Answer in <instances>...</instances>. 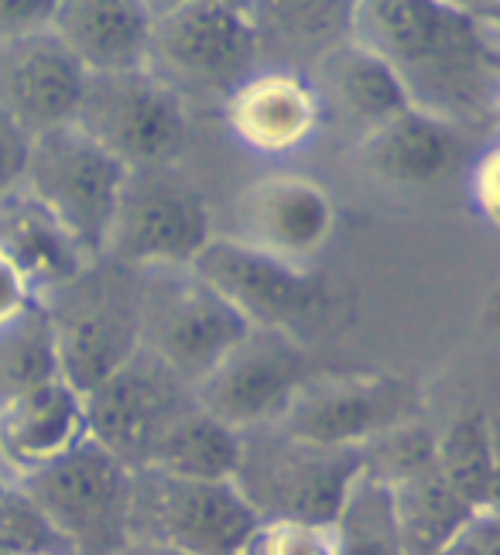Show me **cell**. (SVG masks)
Returning <instances> with one entry per match:
<instances>
[{"mask_svg":"<svg viewBox=\"0 0 500 555\" xmlns=\"http://www.w3.org/2000/svg\"><path fill=\"white\" fill-rule=\"evenodd\" d=\"M354 38L401 79L411 106L460 127L497 124L500 49L456 0H357Z\"/></svg>","mask_w":500,"mask_h":555,"instance_id":"6da1fadb","label":"cell"},{"mask_svg":"<svg viewBox=\"0 0 500 555\" xmlns=\"http://www.w3.org/2000/svg\"><path fill=\"white\" fill-rule=\"evenodd\" d=\"M144 69L176 90L189 111H223V103L260 69L244 0H176L158 8Z\"/></svg>","mask_w":500,"mask_h":555,"instance_id":"7a4b0ae2","label":"cell"},{"mask_svg":"<svg viewBox=\"0 0 500 555\" xmlns=\"http://www.w3.org/2000/svg\"><path fill=\"white\" fill-rule=\"evenodd\" d=\"M59 374L90 391L141 347V271L114 258L86 261L41 295Z\"/></svg>","mask_w":500,"mask_h":555,"instance_id":"3957f363","label":"cell"},{"mask_svg":"<svg viewBox=\"0 0 500 555\" xmlns=\"http://www.w3.org/2000/svg\"><path fill=\"white\" fill-rule=\"evenodd\" d=\"M360 469L357 446L306 439L281 422H268L241 433L233 483L260 521L330 528Z\"/></svg>","mask_w":500,"mask_h":555,"instance_id":"277c9868","label":"cell"},{"mask_svg":"<svg viewBox=\"0 0 500 555\" xmlns=\"http://www.w3.org/2000/svg\"><path fill=\"white\" fill-rule=\"evenodd\" d=\"M257 521L233 480L176 477L158 466L130 469L127 548L182 555L247 552Z\"/></svg>","mask_w":500,"mask_h":555,"instance_id":"5b68a950","label":"cell"},{"mask_svg":"<svg viewBox=\"0 0 500 555\" xmlns=\"http://www.w3.org/2000/svg\"><path fill=\"white\" fill-rule=\"evenodd\" d=\"M8 483H17L41 507L69 552H127L130 466L93 436Z\"/></svg>","mask_w":500,"mask_h":555,"instance_id":"8992f818","label":"cell"},{"mask_svg":"<svg viewBox=\"0 0 500 555\" xmlns=\"http://www.w3.org/2000/svg\"><path fill=\"white\" fill-rule=\"evenodd\" d=\"M247 326V315L192 264L141 271V347L192 388Z\"/></svg>","mask_w":500,"mask_h":555,"instance_id":"52a82bcc","label":"cell"},{"mask_svg":"<svg viewBox=\"0 0 500 555\" xmlns=\"http://www.w3.org/2000/svg\"><path fill=\"white\" fill-rule=\"evenodd\" d=\"M213 237L209 203L179 162L127 168L103 254L130 268L192 264Z\"/></svg>","mask_w":500,"mask_h":555,"instance_id":"ba28073f","label":"cell"},{"mask_svg":"<svg viewBox=\"0 0 500 555\" xmlns=\"http://www.w3.org/2000/svg\"><path fill=\"white\" fill-rule=\"evenodd\" d=\"M127 168L100 147L79 124L31 138L21 189L69 230V237L100 258L117 209Z\"/></svg>","mask_w":500,"mask_h":555,"instance_id":"9c48e42d","label":"cell"},{"mask_svg":"<svg viewBox=\"0 0 500 555\" xmlns=\"http://www.w3.org/2000/svg\"><path fill=\"white\" fill-rule=\"evenodd\" d=\"M76 124L124 168L179 162L189 141L185 100L144 66L90 73Z\"/></svg>","mask_w":500,"mask_h":555,"instance_id":"30bf717a","label":"cell"},{"mask_svg":"<svg viewBox=\"0 0 500 555\" xmlns=\"http://www.w3.org/2000/svg\"><path fill=\"white\" fill-rule=\"evenodd\" d=\"M192 268L220 288L247 323L285 330L302 344L330 315V288L309 264L278 258L236 237H209Z\"/></svg>","mask_w":500,"mask_h":555,"instance_id":"8fae6325","label":"cell"},{"mask_svg":"<svg viewBox=\"0 0 500 555\" xmlns=\"http://www.w3.org/2000/svg\"><path fill=\"white\" fill-rule=\"evenodd\" d=\"M86 429L120 463L138 469L151 460L168 425L195 404V388L138 347L90 391H82Z\"/></svg>","mask_w":500,"mask_h":555,"instance_id":"7c38bea8","label":"cell"},{"mask_svg":"<svg viewBox=\"0 0 500 555\" xmlns=\"http://www.w3.org/2000/svg\"><path fill=\"white\" fill-rule=\"evenodd\" d=\"M309 353L298 336L251 323L244 336L195 380V401L233 429L268 425L285 415L306 384Z\"/></svg>","mask_w":500,"mask_h":555,"instance_id":"4fadbf2b","label":"cell"},{"mask_svg":"<svg viewBox=\"0 0 500 555\" xmlns=\"http://www.w3.org/2000/svg\"><path fill=\"white\" fill-rule=\"evenodd\" d=\"M419 409L422 395L405 377H309L278 422L306 439L360 450L390 425L419 418Z\"/></svg>","mask_w":500,"mask_h":555,"instance_id":"5bb4252c","label":"cell"},{"mask_svg":"<svg viewBox=\"0 0 500 555\" xmlns=\"http://www.w3.org/2000/svg\"><path fill=\"white\" fill-rule=\"evenodd\" d=\"M90 69L52 31L0 41V111L28 138L76 124Z\"/></svg>","mask_w":500,"mask_h":555,"instance_id":"9a60e30c","label":"cell"},{"mask_svg":"<svg viewBox=\"0 0 500 555\" xmlns=\"http://www.w3.org/2000/svg\"><path fill=\"white\" fill-rule=\"evenodd\" d=\"M333 233V203L298 176H268L251 182L233 203L230 237L278 258L309 264Z\"/></svg>","mask_w":500,"mask_h":555,"instance_id":"2e32d148","label":"cell"},{"mask_svg":"<svg viewBox=\"0 0 500 555\" xmlns=\"http://www.w3.org/2000/svg\"><path fill=\"white\" fill-rule=\"evenodd\" d=\"M363 168L390 189H439L470 162L466 127L408 106L360 138Z\"/></svg>","mask_w":500,"mask_h":555,"instance_id":"e0dca14e","label":"cell"},{"mask_svg":"<svg viewBox=\"0 0 500 555\" xmlns=\"http://www.w3.org/2000/svg\"><path fill=\"white\" fill-rule=\"evenodd\" d=\"M90 436L82 391L62 374L0 398V480H17Z\"/></svg>","mask_w":500,"mask_h":555,"instance_id":"ac0fdd59","label":"cell"},{"mask_svg":"<svg viewBox=\"0 0 500 555\" xmlns=\"http://www.w3.org/2000/svg\"><path fill=\"white\" fill-rule=\"evenodd\" d=\"M223 117L247 147L268 155L295 152L325 124L312 76L285 66H260L223 103Z\"/></svg>","mask_w":500,"mask_h":555,"instance_id":"d6986e66","label":"cell"},{"mask_svg":"<svg viewBox=\"0 0 500 555\" xmlns=\"http://www.w3.org/2000/svg\"><path fill=\"white\" fill-rule=\"evenodd\" d=\"M260 66L309 73L354 38L357 0H244Z\"/></svg>","mask_w":500,"mask_h":555,"instance_id":"ffe728a7","label":"cell"},{"mask_svg":"<svg viewBox=\"0 0 500 555\" xmlns=\"http://www.w3.org/2000/svg\"><path fill=\"white\" fill-rule=\"evenodd\" d=\"M309 76L319 90L325 120L350 127L360 138L411 106L401 79L390 73L381 55L363 49L357 38L343 41L339 49L316 62Z\"/></svg>","mask_w":500,"mask_h":555,"instance_id":"44dd1931","label":"cell"},{"mask_svg":"<svg viewBox=\"0 0 500 555\" xmlns=\"http://www.w3.org/2000/svg\"><path fill=\"white\" fill-rule=\"evenodd\" d=\"M155 8L148 0H59L52 31L90 73L144 66Z\"/></svg>","mask_w":500,"mask_h":555,"instance_id":"7402d4cb","label":"cell"},{"mask_svg":"<svg viewBox=\"0 0 500 555\" xmlns=\"http://www.w3.org/2000/svg\"><path fill=\"white\" fill-rule=\"evenodd\" d=\"M390 498H395L401 552L411 555L449 552L476 518V507L443 474L439 456L415 474L390 480Z\"/></svg>","mask_w":500,"mask_h":555,"instance_id":"603a6c76","label":"cell"},{"mask_svg":"<svg viewBox=\"0 0 500 555\" xmlns=\"http://www.w3.org/2000/svg\"><path fill=\"white\" fill-rule=\"evenodd\" d=\"M0 244H4L14 261L31 274L38 292L69 282V278L93 261L46 206H38L25 189H14L0 199Z\"/></svg>","mask_w":500,"mask_h":555,"instance_id":"cb8c5ba5","label":"cell"},{"mask_svg":"<svg viewBox=\"0 0 500 555\" xmlns=\"http://www.w3.org/2000/svg\"><path fill=\"white\" fill-rule=\"evenodd\" d=\"M236 463H241V429L209 415L195 401L189 412L168 425V433L158 439L144 466L195 480H233Z\"/></svg>","mask_w":500,"mask_h":555,"instance_id":"d4e9b609","label":"cell"},{"mask_svg":"<svg viewBox=\"0 0 500 555\" xmlns=\"http://www.w3.org/2000/svg\"><path fill=\"white\" fill-rule=\"evenodd\" d=\"M330 528H333L336 552H360V555L401 552L390 483L367 474V469H360L350 490H346V498Z\"/></svg>","mask_w":500,"mask_h":555,"instance_id":"484cf974","label":"cell"},{"mask_svg":"<svg viewBox=\"0 0 500 555\" xmlns=\"http://www.w3.org/2000/svg\"><path fill=\"white\" fill-rule=\"evenodd\" d=\"M436 456L443 474L460 494L484 511L490 507L493 487H497V453L487 433V422L480 415H460L436 442Z\"/></svg>","mask_w":500,"mask_h":555,"instance_id":"4316f807","label":"cell"},{"mask_svg":"<svg viewBox=\"0 0 500 555\" xmlns=\"http://www.w3.org/2000/svg\"><path fill=\"white\" fill-rule=\"evenodd\" d=\"M436 442L439 436L422 425L419 418H408L401 425H390L381 436L367 439L360 446V460L367 474H374L381 480H401L415 469L428 466L436 460Z\"/></svg>","mask_w":500,"mask_h":555,"instance_id":"83f0119b","label":"cell"},{"mask_svg":"<svg viewBox=\"0 0 500 555\" xmlns=\"http://www.w3.org/2000/svg\"><path fill=\"white\" fill-rule=\"evenodd\" d=\"M69 552L41 507L17 483H0V555Z\"/></svg>","mask_w":500,"mask_h":555,"instance_id":"f1b7e54d","label":"cell"},{"mask_svg":"<svg viewBox=\"0 0 500 555\" xmlns=\"http://www.w3.org/2000/svg\"><path fill=\"white\" fill-rule=\"evenodd\" d=\"M41 309V292L31 274L14 261V254L0 244V336L25 326Z\"/></svg>","mask_w":500,"mask_h":555,"instance_id":"f546056e","label":"cell"},{"mask_svg":"<svg viewBox=\"0 0 500 555\" xmlns=\"http://www.w3.org/2000/svg\"><path fill=\"white\" fill-rule=\"evenodd\" d=\"M55 4L59 0H0V41L49 28Z\"/></svg>","mask_w":500,"mask_h":555,"instance_id":"4dcf8cb0","label":"cell"},{"mask_svg":"<svg viewBox=\"0 0 500 555\" xmlns=\"http://www.w3.org/2000/svg\"><path fill=\"white\" fill-rule=\"evenodd\" d=\"M28 144H31V138L0 111V199L11 196V192L21 185L25 162H28Z\"/></svg>","mask_w":500,"mask_h":555,"instance_id":"1f68e13d","label":"cell"},{"mask_svg":"<svg viewBox=\"0 0 500 555\" xmlns=\"http://www.w3.org/2000/svg\"><path fill=\"white\" fill-rule=\"evenodd\" d=\"M476 196H480L484 209L490 217L500 220V147L484 158V165L476 168Z\"/></svg>","mask_w":500,"mask_h":555,"instance_id":"d6a6232c","label":"cell"},{"mask_svg":"<svg viewBox=\"0 0 500 555\" xmlns=\"http://www.w3.org/2000/svg\"><path fill=\"white\" fill-rule=\"evenodd\" d=\"M476 17L484 21V28L490 31V38L497 41V49H500V0H493V4H487L484 11H476Z\"/></svg>","mask_w":500,"mask_h":555,"instance_id":"836d02e7","label":"cell"},{"mask_svg":"<svg viewBox=\"0 0 500 555\" xmlns=\"http://www.w3.org/2000/svg\"><path fill=\"white\" fill-rule=\"evenodd\" d=\"M456 4H463V8H470V11H484L487 4H493V0H456Z\"/></svg>","mask_w":500,"mask_h":555,"instance_id":"e575fe53","label":"cell"},{"mask_svg":"<svg viewBox=\"0 0 500 555\" xmlns=\"http://www.w3.org/2000/svg\"><path fill=\"white\" fill-rule=\"evenodd\" d=\"M148 4L158 11V8H168V4H176V0H148Z\"/></svg>","mask_w":500,"mask_h":555,"instance_id":"d590c367","label":"cell"},{"mask_svg":"<svg viewBox=\"0 0 500 555\" xmlns=\"http://www.w3.org/2000/svg\"><path fill=\"white\" fill-rule=\"evenodd\" d=\"M497 124H500V96H497Z\"/></svg>","mask_w":500,"mask_h":555,"instance_id":"8d00e7d4","label":"cell"},{"mask_svg":"<svg viewBox=\"0 0 500 555\" xmlns=\"http://www.w3.org/2000/svg\"><path fill=\"white\" fill-rule=\"evenodd\" d=\"M0 483H4V480H0Z\"/></svg>","mask_w":500,"mask_h":555,"instance_id":"74e56055","label":"cell"}]
</instances>
